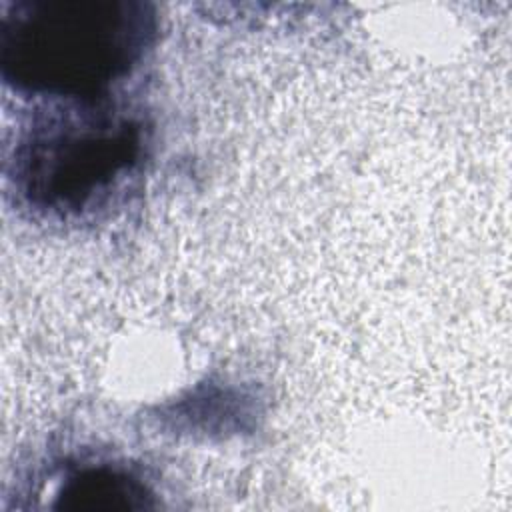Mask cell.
<instances>
[{
    "label": "cell",
    "mask_w": 512,
    "mask_h": 512,
    "mask_svg": "<svg viewBox=\"0 0 512 512\" xmlns=\"http://www.w3.org/2000/svg\"><path fill=\"white\" fill-rule=\"evenodd\" d=\"M154 34V8L140 0H16L0 16V72L20 92L98 100Z\"/></svg>",
    "instance_id": "cell-1"
},
{
    "label": "cell",
    "mask_w": 512,
    "mask_h": 512,
    "mask_svg": "<svg viewBox=\"0 0 512 512\" xmlns=\"http://www.w3.org/2000/svg\"><path fill=\"white\" fill-rule=\"evenodd\" d=\"M138 118L106 98L38 112L14 148L12 178L28 206L60 218L102 206L144 156Z\"/></svg>",
    "instance_id": "cell-2"
},
{
    "label": "cell",
    "mask_w": 512,
    "mask_h": 512,
    "mask_svg": "<svg viewBox=\"0 0 512 512\" xmlns=\"http://www.w3.org/2000/svg\"><path fill=\"white\" fill-rule=\"evenodd\" d=\"M152 492L134 474L114 466H86L70 474L58 492V510L132 512L152 508Z\"/></svg>",
    "instance_id": "cell-3"
}]
</instances>
